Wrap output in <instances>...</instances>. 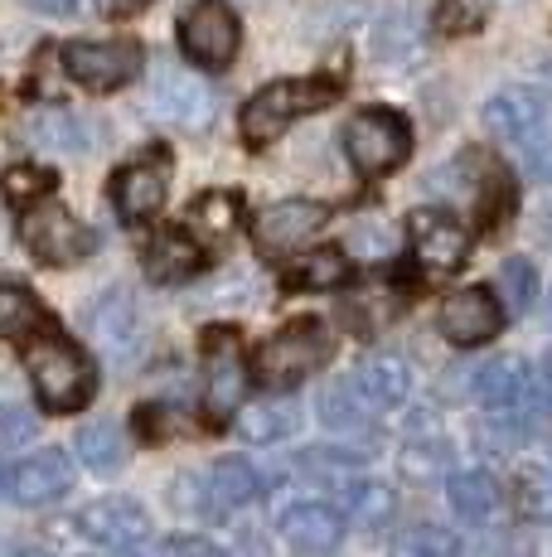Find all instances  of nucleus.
Listing matches in <instances>:
<instances>
[{
  "label": "nucleus",
  "mask_w": 552,
  "mask_h": 557,
  "mask_svg": "<svg viewBox=\"0 0 552 557\" xmlns=\"http://www.w3.org/2000/svg\"><path fill=\"white\" fill-rule=\"evenodd\" d=\"M29 5H35L39 15H68V10H78V0H29Z\"/></svg>",
  "instance_id": "obj_41"
},
{
  "label": "nucleus",
  "mask_w": 552,
  "mask_h": 557,
  "mask_svg": "<svg viewBox=\"0 0 552 557\" xmlns=\"http://www.w3.org/2000/svg\"><path fill=\"white\" fill-rule=\"evenodd\" d=\"M170 557H228V553L214 548L209 539H175L170 543Z\"/></svg>",
  "instance_id": "obj_39"
},
{
  "label": "nucleus",
  "mask_w": 552,
  "mask_h": 557,
  "mask_svg": "<svg viewBox=\"0 0 552 557\" xmlns=\"http://www.w3.org/2000/svg\"><path fill=\"white\" fill-rule=\"evenodd\" d=\"M552 98L543 88H499L490 102H485V126L499 136V141H528L534 132H543Z\"/></svg>",
  "instance_id": "obj_16"
},
{
  "label": "nucleus",
  "mask_w": 552,
  "mask_h": 557,
  "mask_svg": "<svg viewBox=\"0 0 552 557\" xmlns=\"http://www.w3.org/2000/svg\"><path fill=\"white\" fill-rule=\"evenodd\" d=\"M335 355V335L321 315H296L276 330L272 339H262L252 355V373L267 393H291L301 379H311L325 359Z\"/></svg>",
  "instance_id": "obj_2"
},
{
  "label": "nucleus",
  "mask_w": 552,
  "mask_h": 557,
  "mask_svg": "<svg viewBox=\"0 0 552 557\" xmlns=\"http://www.w3.org/2000/svg\"><path fill=\"white\" fill-rule=\"evenodd\" d=\"M165 199H170V156L165 151L126 160V165L112 175L116 219L131 223V228H136V223H151L155 213L165 209Z\"/></svg>",
  "instance_id": "obj_12"
},
{
  "label": "nucleus",
  "mask_w": 552,
  "mask_h": 557,
  "mask_svg": "<svg viewBox=\"0 0 552 557\" xmlns=\"http://www.w3.org/2000/svg\"><path fill=\"white\" fill-rule=\"evenodd\" d=\"M204 480H209V499H214V513H228V509L252 505V499H258V490H262L248 460H233V456H223Z\"/></svg>",
  "instance_id": "obj_28"
},
{
  "label": "nucleus",
  "mask_w": 552,
  "mask_h": 557,
  "mask_svg": "<svg viewBox=\"0 0 552 557\" xmlns=\"http://www.w3.org/2000/svg\"><path fill=\"white\" fill-rule=\"evenodd\" d=\"M136 426H141V436H170V432H185V417L175 412V407H151L146 403L141 412H136Z\"/></svg>",
  "instance_id": "obj_37"
},
{
  "label": "nucleus",
  "mask_w": 552,
  "mask_h": 557,
  "mask_svg": "<svg viewBox=\"0 0 552 557\" xmlns=\"http://www.w3.org/2000/svg\"><path fill=\"white\" fill-rule=\"evenodd\" d=\"M238 45H242V25L233 15V5L223 0H195V5L179 15V49L195 69H228L238 59Z\"/></svg>",
  "instance_id": "obj_7"
},
{
  "label": "nucleus",
  "mask_w": 552,
  "mask_h": 557,
  "mask_svg": "<svg viewBox=\"0 0 552 557\" xmlns=\"http://www.w3.org/2000/svg\"><path fill=\"white\" fill-rule=\"evenodd\" d=\"M39 325H49V320H45V306L29 296V286H20V282L0 286V335L25 345L29 335H39Z\"/></svg>",
  "instance_id": "obj_29"
},
{
  "label": "nucleus",
  "mask_w": 552,
  "mask_h": 557,
  "mask_svg": "<svg viewBox=\"0 0 552 557\" xmlns=\"http://www.w3.org/2000/svg\"><path fill=\"white\" fill-rule=\"evenodd\" d=\"M98 5L108 10V15H136V10H146L151 0H98Z\"/></svg>",
  "instance_id": "obj_40"
},
{
  "label": "nucleus",
  "mask_w": 552,
  "mask_h": 557,
  "mask_svg": "<svg viewBox=\"0 0 552 557\" xmlns=\"http://www.w3.org/2000/svg\"><path fill=\"white\" fill-rule=\"evenodd\" d=\"M524 165L534 180H543V185H552V126H543V132H534L524 141Z\"/></svg>",
  "instance_id": "obj_36"
},
{
  "label": "nucleus",
  "mask_w": 552,
  "mask_h": 557,
  "mask_svg": "<svg viewBox=\"0 0 552 557\" xmlns=\"http://www.w3.org/2000/svg\"><path fill=\"white\" fill-rule=\"evenodd\" d=\"M398 557H461V543L441 529V523H422L398 543Z\"/></svg>",
  "instance_id": "obj_35"
},
{
  "label": "nucleus",
  "mask_w": 552,
  "mask_h": 557,
  "mask_svg": "<svg viewBox=\"0 0 552 557\" xmlns=\"http://www.w3.org/2000/svg\"><path fill=\"white\" fill-rule=\"evenodd\" d=\"M68 529L78 539L98 543V548H112V553H131L151 539V513L136 505L131 495H108V499H92L83 505L78 513L68 519Z\"/></svg>",
  "instance_id": "obj_10"
},
{
  "label": "nucleus",
  "mask_w": 552,
  "mask_h": 557,
  "mask_svg": "<svg viewBox=\"0 0 552 557\" xmlns=\"http://www.w3.org/2000/svg\"><path fill=\"white\" fill-rule=\"evenodd\" d=\"M185 228L204 243L209 252H223L242 228V195L238 189H204L185 209Z\"/></svg>",
  "instance_id": "obj_19"
},
{
  "label": "nucleus",
  "mask_w": 552,
  "mask_h": 557,
  "mask_svg": "<svg viewBox=\"0 0 552 557\" xmlns=\"http://www.w3.org/2000/svg\"><path fill=\"white\" fill-rule=\"evenodd\" d=\"M54 189H59V175L49 165H10L5 170V199H10V209L15 213L45 203Z\"/></svg>",
  "instance_id": "obj_31"
},
{
  "label": "nucleus",
  "mask_w": 552,
  "mask_h": 557,
  "mask_svg": "<svg viewBox=\"0 0 552 557\" xmlns=\"http://www.w3.org/2000/svg\"><path fill=\"white\" fill-rule=\"evenodd\" d=\"M276 533H281L286 548H296L301 557H330L349 533V513L325 505V499H296L291 509H281Z\"/></svg>",
  "instance_id": "obj_13"
},
{
  "label": "nucleus",
  "mask_w": 552,
  "mask_h": 557,
  "mask_svg": "<svg viewBox=\"0 0 552 557\" xmlns=\"http://www.w3.org/2000/svg\"><path fill=\"white\" fill-rule=\"evenodd\" d=\"M63 69H68V78L78 88L112 92L126 88L131 78H141L146 53L131 39H73V45H63Z\"/></svg>",
  "instance_id": "obj_8"
},
{
  "label": "nucleus",
  "mask_w": 552,
  "mask_h": 557,
  "mask_svg": "<svg viewBox=\"0 0 552 557\" xmlns=\"http://www.w3.org/2000/svg\"><path fill=\"white\" fill-rule=\"evenodd\" d=\"M548 373H552V355H548Z\"/></svg>",
  "instance_id": "obj_43"
},
{
  "label": "nucleus",
  "mask_w": 552,
  "mask_h": 557,
  "mask_svg": "<svg viewBox=\"0 0 552 557\" xmlns=\"http://www.w3.org/2000/svg\"><path fill=\"white\" fill-rule=\"evenodd\" d=\"M514 495L534 519H552V460H528V466H518Z\"/></svg>",
  "instance_id": "obj_32"
},
{
  "label": "nucleus",
  "mask_w": 552,
  "mask_h": 557,
  "mask_svg": "<svg viewBox=\"0 0 552 557\" xmlns=\"http://www.w3.org/2000/svg\"><path fill=\"white\" fill-rule=\"evenodd\" d=\"M446 499H451L455 519L471 523V529H494L504 519V485H499L490 470H451Z\"/></svg>",
  "instance_id": "obj_17"
},
{
  "label": "nucleus",
  "mask_w": 552,
  "mask_h": 557,
  "mask_svg": "<svg viewBox=\"0 0 552 557\" xmlns=\"http://www.w3.org/2000/svg\"><path fill=\"white\" fill-rule=\"evenodd\" d=\"M151 107L175 126H185V132H204L214 122V92L204 83H195L189 73H161V88L151 92Z\"/></svg>",
  "instance_id": "obj_20"
},
{
  "label": "nucleus",
  "mask_w": 552,
  "mask_h": 557,
  "mask_svg": "<svg viewBox=\"0 0 552 557\" xmlns=\"http://www.w3.org/2000/svg\"><path fill=\"white\" fill-rule=\"evenodd\" d=\"M29 136H35V146H59V151H83V122L73 112H59V107H49V112H35L29 116Z\"/></svg>",
  "instance_id": "obj_33"
},
{
  "label": "nucleus",
  "mask_w": 552,
  "mask_h": 557,
  "mask_svg": "<svg viewBox=\"0 0 552 557\" xmlns=\"http://www.w3.org/2000/svg\"><path fill=\"white\" fill-rule=\"evenodd\" d=\"M88 335L98 339L108 355H131L136 335H141V320H136V306L126 292H102L88 310Z\"/></svg>",
  "instance_id": "obj_23"
},
{
  "label": "nucleus",
  "mask_w": 552,
  "mask_h": 557,
  "mask_svg": "<svg viewBox=\"0 0 552 557\" xmlns=\"http://www.w3.org/2000/svg\"><path fill=\"white\" fill-rule=\"evenodd\" d=\"M20 355H25V373H29V383H35V398L45 412L63 417V412H83V407L92 403V393H98V369H92V359L83 355L68 335L45 325V335H29L25 345H20Z\"/></svg>",
  "instance_id": "obj_1"
},
{
  "label": "nucleus",
  "mask_w": 552,
  "mask_h": 557,
  "mask_svg": "<svg viewBox=\"0 0 552 557\" xmlns=\"http://www.w3.org/2000/svg\"><path fill=\"white\" fill-rule=\"evenodd\" d=\"M199 257H204V243H199L189 228L155 233V238L146 243V276L161 286H175V282H185V276L199 272Z\"/></svg>",
  "instance_id": "obj_24"
},
{
  "label": "nucleus",
  "mask_w": 552,
  "mask_h": 557,
  "mask_svg": "<svg viewBox=\"0 0 552 557\" xmlns=\"http://www.w3.org/2000/svg\"><path fill=\"white\" fill-rule=\"evenodd\" d=\"M325 223H330V203L281 199V203H272V209H262L258 219H252V243H258V252L281 257V252L301 248V243L311 238V233H321Z\"/></svg>",
  "instance_id": "obj_14"
},
{
  "label": "nucleus",
  "mask_w": 552,
  "mask_h": 557,
  "mask_svg": "<svg viewBox=\"0 0 552 557\" xmlns=\"http://www.w3.org/2000/svg\"><path fill=\"white\" fill-rule=\"evenodd\" d=\"M199 373H204V407L218 417H233L242 407V393L258 379L248 355H242V330L233 325H209L199 339Z\"/></svg>",
  "instance_id": "obj_5"
},
{
  "label": "nucleus",
  "mask_w": 552,
  "mask_h": 557,
  "mask_svg": "<svg viewBox=\"0 0 552 557\" xmlns=\"http://www.w3.org/2000/svg\"><path fill=\"white\" fill-rule=\"evenodd\" d=\"M407 252L422 276H451L471 262V233L441 209H417L407 219Z\"/></svg>",
  "instance_id": "obj_9"
},
{
  "label": "nucleus",
  "mask_w": 552,
  "mask_h": 557,
  "mask_svg": "<svg viewBox=\"0 0 552 557\" xmlns=\"http://www.w3.org/2000/svg\"><path fill=\"white\" fill-rule=\"evenodd\" d=\"M344 156H349V165L368 180L398 170L402 160L412 156L407 116L392 112V107H364V112H354L344 126Z\"/></svg>",
  "instance_id": "obj_4"
},
{
  "label": "nucleus",
  "mask_w": 552,
  "mask_h": 557,
  "mask_svg": "<svg viewBox=\"0 0 552 557\" xmlns=\"http://www.w3.org/2000/svg\"><path fill=\"white\" fill-rule=\"evenodd\" d=\"M504 296H494L490 286H461V292H451L437 310V330L451 345L461 349H475V345H490V339L504 330Z\"/></svg>",
  "instance_id": "obj_11"
},
{
  "label": "nucleus",
  "mask_w": 552,
  "mask_h": 557,
  "mask_svg": "<svg viewBox=\"0 0 552 557\" xmlns=\"http://www.w3.org/2000/svg\"><path fill=\"white\" fill-rule=\"evenodd\" d=\"M374 412L378 407L364 398V388L354 383V373H349L344 383H335V388L321 393V417L330 432H344V436H364L368 426H374Z\"/></svg>",
  "instance_id": "obj_26"
},
{
  "label": "nucleus",
  "mask_w": 552,
  "mask_h": 557,
  "mask_svg": "<svg viewBox=\"0 0 552 557\" xmlns=\"http://www.w3.org/2000/svg\"><path fill=\"white\" fill-rule=\"evenodd\" d=\"M68 490H73V460L63 451H35V456L15 460L5 475V495H10V505H20V509L59 505Z\"/></svg>",
  "instance_id": "obj_15"
},
{
  "label": "nucleus",
  "mask_w": 552,
  "mask_h": 557,
  "mask_svg": "<svg viewBox=\"0 0 552 557\" xmlns=\"http://www.w3.org/2000/svg\"><path fill=\"white\" fill-rule=\"evenodd\" d=\"M354 383L364 388V398L378 407V412H392L412 398V363L402 355H368L354 363Z\"/></svg>",
  "instance_id": "obj_22"
},
{
  "label": "nucleus",
  "mask_w": 552,
  "mask_h": 557,
  "mask_svg": "<svg viewBox=\"0 0 552 557\" xmlns=\"http://www.w3.org/2000/svg\"><path fill=\"white\" fill-rule=\"evenodd\" d=\"M339 505H344L349 523L359 529H388L392 513H398V499L384 480H364V475H344L339 480Z\"/></svg>",
  "instance_id": "obj_25"
},
{
  "label": "nucleus",
  "mask_w": 552,
  "mask_h": 557,
  "mask_svg": "<svg viewBox=\"0 0 552 557\" xmlns=\"http://www.w3.org/2000/svg\"><path fill=\"white\" fill-rule=\"evenodd\" d=\"M339 98V88L330 78H281V83H267L258 88L238 112V126H242V141L248 146H267L296 116H311L321 107H330Z\"/></svg>",
  "instance_id": "obj_3"
},
{
  "label": "nucleus",
  "mask_w": 552,
  "mask_h": 557,
  "mask_svg": "<svg viewBox=\"0 0 552 557\" xmlns=\"http://www.w3.org/2000/svg\"><path fill=\"white\" fill-rule=\"evenodd\" d=\"M446 466H451V442L441 436V426L431 417H417L407 432V446H402V470L422 480V475H441Z\"/></svg>",
  "instance_id": "obj_27"
},
{
  "label": "nucleus",
  "mask_w": 552,
  "mask_h": 557,
  "mask_svg": "<svg viewBox=\"0 0 552 557\" xmlns=\"http://www.w3.org/2000/svg\"><path fill=\"white\" fill-rule=\"evenodd\" d=\"M10 557H49L45 548H20V553H10Z\"/></svg>",
  "instance_id": "obj_42"
},
{
  "label": "nucleus",
  "mask_w": 552,
  "mask_h": 557,
  "mask_svg": "<svg viewBox=\"0 0 552 557\" xmlns=\"http://www.w3.org/2000/svg\"><path fill=\"white\" fill-rule=\"evenodd\" d=\"M349 282V257L344 248H311L296 252L281 267V292L291 296H311V292H339Z\"/></svg>",
  "instance_id": "obj_21"
},
{
  "label": "nucleus",
  "mask_w": 552,
  "mask_h": 557,
  "mask_svg": "<svg viewBox=\"0 0 552 557\" xmlns=\"http://www.w3.org/2000/svg\"><path fill=\"white\" fill-rule=\"evenodd\" d=\"M301 422H305V403L291 398V393H267V398L238 407V436L252 446L286 442V436L301 432Z\"/></svg>",
  "instance_id": "obj_18"
},
{
  "label": "nucleus",
  "mask_w": 552,
  "mask_h": 557,
  "mask_svg": "<svg viewBox=\"0 0 552 557\" xmlns=\"http://www.w3.org/2000/svg\"><path fill=\"white\" fill-rule=\"evenodd\" d=\"M0 417H5V451H20V446H25L29 436L39 432V422H35V417H29L20 403H10Z\"/></svg>",
  "instance_id": "obj_38"
},
{
  "label": "nucleus",
  "mask_w": 552,
  "mask_h": 557,
  "mask_svg": "<svg viewBox=\"0 0 552 557\" xmlns=\"http://www.w3.org/2000/svg\"><path fill=\"white\" fill-rule=\"evenodd\" d=\"M73 451L88 470H98V475H112V470L126 466V436L116 432L112 422H92L78 432V442H73Z\"/></svg>",
  "instance_id": "obj_30"
},
{
  "label": "nucleus",
  "mask_w": 552,
  "mask_h": 557,
  "mask_svg": "<svg viewBox=\"0 0 552 557\" xmlns=\"http://www.w3.org/2000/svg\"><path fill=\"white\" fill-rule=\"evenodd\" d=\"M20 238H25V248L35 252L39 262H49V267L88 262L92 248H98V238H92L88 223H78L54 199H45V203H35V209L20 213Z\"/></svg>",
  "instance_id": "obj_6"
},
{
  "label": "nucleus",
  "mask_w": 552,
  "mask_h": 557,
  "mask_svg": "<svg viewBox=\"0 0 552 557\" xmlns=\"http://www.w3.org/2000/svg\"><path fill=\"white\" fill-rule=\"evenodd\" d=\"M499 296H504L509 315H524L538 296V276H534V262L528 257H504L499 267Z\"/></svg>",
  "instance_id": "obj_34"
}]
</instances>
